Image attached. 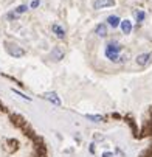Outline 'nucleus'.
Returning <instances> with one entry per match:
<instances>
[{
    "mask_svg": "<svg viewBox=\"0 0 152 157\" xmlns=\"http://www.w3.org/2000/svg\"><path fill=\"white\" fill-rule=\"evenodd\" d=\"M87 118H89V120H92V121H102L104 120V117H101V115H87Z\"/></svg>",
    "mask_w": 152,
    "mask_h": 157,
    "instance_id": "obj_13",
    "label": "nucleus"
},
{
    "mask_svg": "<svg viewBox=\"0 0 152 157\" xmlns=\"http://www.w3.org/2000/svg\"><path fill=\"white\" fill-rule=\"evenodd\" d=\"M107 22H109V25H110L112 28H117V27L120 25L121 20H120L118 16H109V17H107Z\"/></svg>",
    "mask_w": 152,
    "mask_h": 157,
    "instance_id": "obj_9",
    "label": "nucleus"
},
{
    "mask_svg": "<svg viewBox=\"0 0 152 157\" xmlns=\"http://www.w3.org/2000/svg\"><path fill=\"white\" fill-rule=\"evenodd\" d=\"M134 17H135L137 22H143L144 17H146V14H144L143 10H135V11H134Z\"/></svg>",
    "mask_w": 152,
    "mask_h": 157,
    "instance_id": "obj_11",
    "label": "nucleus"
},
{
    "mask_svg": "<svg viewBox=\"0 0 152 157\" xmlns=\"http://www.w3.org/2000/svg\"><path fill=\"white\" fill-rule=\"evenodd\" d=\"M51 31L56 34V37H59V39H64L65 37V30L62 28V27H59L57 24H53L51 25Z\"/></svg>",
    "mask_w": 152,
    "mask_h": 157,
    "instance_id": "obj_8",
    "label": "nucleus"
},
{
    "mask_svg": "<svg viewBox=\"0 0 152 157\" xmlns=\"http://www.w3.org/2000/svg\"><path fill=\"white\" fill-rule=\"evenodd\" d=\"M150 61H152V53H143V55H140V56L137 58V64L141 65V67L147 65Z\"/></svg>",
    "mask_w": 152,
    "mask_h": 157,
    "instance_id": "obj_4",
    "label": "nucleus"
},
{
    "mask_svg": "<svg viewBox=\"0 0 152 157\" xmlns=\"http://www.w3.org/2000/svg\"><path fill=\"white\" fill-rule=\"evenodd\" d=\"M95 33H96L98 36L104 37V36H107V27H106L104 24H99V25H96V28H95Z\"/></svg>",
    "mask_w": 152,
    "mask_h": 157,
    "instance_id": "obj_10",
    "label": "nucleus"
},
{
    "mask_svg": "<svg viewBox=\"0 0 152 157\" xmlns=\"http://www.w3.org/2000/svg\"><path fill=\"white\" fill-rule=\"evenodd\" d=\"M120 25H121V30H123L124 34H130V33H132V22H130V20H127V19L121 20Z\"/></svg>",
    "mask_w": 152,
    "mask_h": 157,
    "instance_id": "obj_7",
    "label": "nucleus"
},
{
    "mask_svg": "<svg viewBox=\"0 0 152 157\" xmlns=\"http://www.w3.org/2000/svg\"><path fill=\"white\" fill-rule=\"evenodd\" d=\"M112 155H113V154H112V152H106V154H104V155H102V157H112Z\"/></svg>",
    "mask_w": 152,
    "mask_h": 157,
    "instance_id": "obj_16",
    "label": "nucleus"
},
{
    "mask_svg": "<svg viewBox=\"0 0 152 157\" xmlns=\"http://www.w3.org/2000/svg\"><path fill=\"white\" fill-rule=\"evenodd\" d=\"M39 3H40L39 0H33V2H31V8H37V6H39Z\"/></svg>",
    "mask_w": 152,
    "mask_h": 157,
    "instance_id": "obj_15",
    "label": "nucleus"
},
{
    "mask_svg": "<svg viewBox=\"0 0 152 157\" xmlns=\"http://www.w3.org/2000/svg\"><path fill=\"white\" fill-rule=\"evenodd\" d=\"M13 92H14L16 95H19L20 98H24V100H27V101H31V98H30V97H27V95H24V94H20L19 90H14V89H13Z\"/></svg>",
    "mask_w": 152,
    "mask_h": 157,
    "instance_id": "obj_14",
    "label": "nucleus"
},
{
    "mask_svg": "<svg viewBox=\"0 0 152 157\" xmlns=\"http://www.w3.org/2000/svg\"><path fill=\"white\" fill-rule=\"evenodd\" d=\"M64 55H65V52H64V48L62 47H54L53 50H51V59L53 61H61L62 58H64Z\"/></svg>",
    "mask_w": 152,
    "mask_h": 157,
    "instance_id": "obj_6",
    "label": "nucleus"
},
{
    "mask_svg": "<svg viewBox=\"0 0 152 157\" xmlns=\"http://www.w3.org/2000/svg\"><path fill=\"white\" fill-rule=\"evenodd\" d=\"M115 5V0H96L93 3V8L95 10H102V8H107V6H113Z\"/></svg>",
    "mask_w": 152,
    "mask_h": 157,
    "instance_id": "obj_3",
    "label": "nucleus"
},
{
    "mask_svg": "<svg viewBox=\"0 0 152 157\" xmlns=\"http://www.w3.org/2000/svg\"><path fill=\"white\" fill-rule=\"evenodd\" d=\"M104 53H106V58L109 61L118 62V64L126 62L127 58H129V52H124V47L121 45L120 42H117V40H110V42H109L106 45Z\"/></svg>",
    "mask_w": 152,
    "mask_h": 157,
    "instance_id": "obj_1",
    "label": "nucleus"
},
{
    "mask_svg": "<svg viewBox=\"0 0 152 157\" xmlns=\"http://www.w3.org/2000/svg\"><path fill=\"white\" fill-rule=\"evenodd\" d=\"M6 52L11 56H14V58H20V56L25 55V50L22 48V47H19L17 44H13V42H8L6 44Z\"/></svg>",
    "mask_w": 152,
    "mask_h": 157,
    "instance_id": "obj_2",
    "label": "nucleus"
},
{
    "mask_svg": "<svg viewBox=\"0 0 152 157\" xmlns=\"http://www.w3.org/2000/svg\"><path fill=\"white\" fill-rule=\"evenodd\" d=\"M42 97L45 98L47 101H51V103H53V104H56V106H59V104H61V100H59V97H57V94H56V92H45Z\"/></svg>",
    "mask_w": 152,
    "mask_h": 157,
    "instance_id": "obj_5",
    "label": "nucleus"
},
{
    "mask_svg": "<svg viewBox=\"0 0 152 157\" xmlns=\"http://www.w3.org/2000/svg\"><path fill=\"white\" fill-rule=\"evenodd\" d=\"M27 10H28V6H27V5H20V6H17V8H16L14 14H16V16H19V14H24Z\"/></svg>",
    "mask_w": 152,
    "mask_h": 157,
    "instance_id": "obj_12",
    "label": "nucleus"
}]
</instances>
